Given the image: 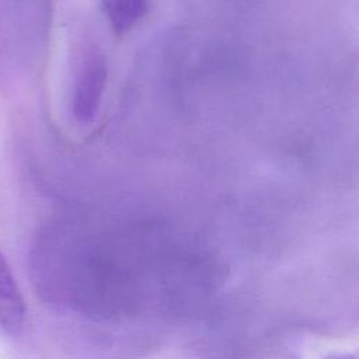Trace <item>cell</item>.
Returning a JSON list of instances; mask_svg holds the SVG:
<instances>
[{"label":"cell","instance_id":"1","mask_svg":"<svg viewBox=\"0 0 359 359\" xmlns=\"http://www.w3.org/2000/svg\"><path fill=\"white\" fill-rule=\"evenodd\" d=\"M31 273L50 304L95 321L178 318L219 286L202 247L153 230H66L35 248Z\"/></svg>","mask_w":359,"mask_h":359},{"label":"cell","instance_id":"2","mask_svg":"<svg viewBox=\"0 0 359 359\" xmlns=\"http://www.w3.org/2000/svg\"><path fill=\"white\" fill-rule=\"evenodd\" d=\"M107 84V62L102 53L90 52L80 66L73 91V115L81 123L91 122L100 108Z\"/></svg>","mask_w":359,"mask_h":359},{"label":"cell","instance_id":"3","mask_svg":"<svg viewBox=\"0 0 359 359\" xmlns=\"http://www.w3.org/2000/svg\"><path fill=\"white\" fill-rule=\"evenodd\" d=\"M25 321V304L7 258L0 250V330L18 334Z\"/></svg>","mask_w":359,"mask_h":359},{"label":"cell","instance_id":"4","mask_svg":"<svg viewBox=\"0 0 359 359\" xmlns=\"http://www.w3.org/2000/svg\"><path fill=\"white\" fill-rule=\"evenodd\" d=\"M105 17L112 31L126 34L144 17L147 0H101Z\"/></svg>","mask_w":359,"mask_h":359},{"label":"cell","instance_id":"5","mask_svg":"<svg viewBox=\"0 0 359 359\" xmlns=\"http://www.w3.org/2000/svg\"><path fill=\"white\" fill-rule=\"evenodd\" d=\"M325 359H356V358L352 355H348V353H337V355H331Z\"/></svg>","mask_w":359,"mask_h":359}]
</instances>
